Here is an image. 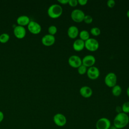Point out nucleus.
Returning <instances> with one entry per match:
<instances>
[{"label": "nucleus", "instance_id": "obj_1", "mask_svg": "<svg viewBox=\"0 0 129 129\" xmlns=\"http://www.w3.org/2000/svg\"><path fill=\"white\" fill-rule=\"evenodd\" d=\"M129 123V116L123 112L117 113L113 120V125L117 129H122L126 127Z\"/></svg>", "mask_w": 129, "mask_h": 129}, {"label": "nucleus", "instance_id": "obj_2", "mask_svg": "<svg viewBox=\"0 0 129 129\" xmlns=\"http://www.w3.org/2000/svg\"><path fill=\"white\" fill-rule=\"evenodd\" d=\"M62 12L63 10L60 5L58 4H53L48 8L47 14L50 18L56 19L62 15Z\"/></svg>", "mask_w": 129, "mask_h": 129}, {"label": "nucleus", "instance_id": "obj_3", "mask_svg": "<svg viewBox=\"0 0 129 129\" xmlns=\"http://www.w3.org/2000/svg\"><path fill=\"white\" fill-rule=\"evenodd\" d=\"M99 47L98 41L95 38H90L85 41V47L90 51H95Z\"/></svg>", "mask_w": 129, "mask_h": 129}, {"label": "nucleus", "instance_id": "obj_4", "mask_svg": "<svg viewBox=\"0 0 129 129\" xmlns=\"http://www.w3.org/2000/svg\"><path fill=\"white\" fill-rule=\"evenodd\" d=\"M85 16L84 12L80 9L74 10L71 14V17L72 20L76 23H81L83 21Z\"/></svg>", "mask_w": 129, "mask_h": 129}, {"label": "nucleus", "instance_id": "obj_5", "mask_svg": "<svg viewBox=\"0 0 129 129\" xmlns=\"http://www.w3.org/2000/svg\"><path fill=\"white\" fill-rule=\"evenodd\" d=\"M104 83L107 87L109 88H112L113 87L116 85V75L114 73L112 72H110L108 73L105 77Z\"/></svg>", "mask_w": 129, "mask_h": 129}, {"label": "nucleus", "instance_id": "obj_6", "mask_svg": "<svg viewBox=\"0 0 129 129\" xmlns=\"http://www.w3.org/2000/svg\"><path fill=\"white\" fill-rule=\"evenodd\" d=\"M111 125L110 120L106 117H101L97 120L95 126L96 129H109Z\"/></svg>", "mask_w": 129, "mask_h": 129}, {"label": "nucleus", "instance_id": "obj_7", "mask_svg": "<svg viewBox=\"0 0 129 129\" xmlns=\"http://www.w3.org/2000/svg\"><path fill=\"white\" fill-rule=\"evenodd\" d=\"M53 121L56 125L59 127H62L66 124L67 119L64 115L60 113H57L53 116Z\"/></svg>", "mask_w": 129, "mask_h": 129}, {"label": "nucleus", "instance_id": "obj_8", "mask_svg": "<svg viewBox=\"0 0 129 129\" xmlns=\"http://www.w3.org/2000/svg\"><path fill=\"white\" fill-rule=\"evenodd\" d=\"M68 63L71 67L78 69L82 64V59L78 55H73L69 57L68 59Z\"/></svg>", "mask_w": 129, "mask_h": 129}, {"label": "nucleus", "instance_id": "obj_9", "mask_svg": "<svg viewBox=\"0 0 129 129\" xmlns=\"http://www.w3.org/2000/svg\"><path fill=\"white\" fill-rule=\"evenodd\" d=\"M27 27L30 32L33 34H38L41 31L40 25L34 21H30V23L27 25Z\"/></svg>", "mask_w": 129, "mask_h": 129}, {"label": "nucleus", "instance_id": "obj_10", "mask_svg": "<svg viewBox=\"0 0 129 129\" xmlns=\"http://www.w3.org/2000/svg\"><path fill=\"white\" fill-rule=\"evenodd\" d=\"M86 73L88 77L91 80H96L100 76V71L98 68L95 66L89 68Z\"/></svg>", "mask_w": 129, "mask_h": 129}, {"label": "nucleus", "instance_id": "obj_11", "mask_svg": "<svg viewBox=\"0 0 129 129\" xmlns=\"http://www.w3.org/2000/svg\"><path fill=\"white\" fill-rule=\"evenodd\" d=\"M55 41L54 36L50 34H46L44 35L41 39V42L43 45L46 46H50L54 44Z\"/></svg>", "mask_w": 129, "mask_h": 129}, {"label": "nucleus", "instance_id": "obj_12", "mask_svg": "<svg viewBox=\"0 0 129 129\" xmlns=\"http://www.w3.org/2000/svg\"><path fill=\"white\" fill-rule=\"evenodd\" d=\"M82 61L83 65L87 68H90L94 66V64L96 62V59L93 55L89 54L85 56L82 59Z\"/></svg>", "mask_w": 129, "mask_h": 129}, {"label": "nucleus", "instance_id": "obj_13", "mask_svg": "<svg viewBox=\"0 0 129 129\" xmlns=\"http://www.w3.org/2000/svg\"><path fill=\"white\" fill-rule=\"evenodd\" d=\"M14 34L16 38L23 39L26 35V30L24 27L18 25L14 28Z\"/></svg>", "mask_w": 129, "mask_h": 129}, {"label": "nucleus", "instance_id": "obj_14", "mask_svg": "<svg viewBox=\"0 0 129 129\" xmlns=\"http://www.w3.org/2000/svg\"><path fill=\"white\" fill-rule=\"evenodd\" d=\"M80 94L84 98H88L91 97L93 94V91L92 89L87 86H84L80 89Z\"/></svg>", "mask_w": 129, "mask_h": 129}, {"label": "nucleus", "instance_id": "obj_15", "mask_svg": "<svg viewBox=\"0 0 129 129\" xmlns=\"http://www.w3.org/2000/svg\"><path fill=\"white\" fill-rule=\"evenodd\" d=\"M79 29L76 26H71L69 27L67 31V34L69 38L75 39L77 38L79 34Z\"/></svg>", "mask_w": 129, "mask_h": 129}, {"label": "nucleus", "instance_id": "obj_16", "mask_svg": "<svg viewBox=\"0 0 129 129\" xmlns=\"http://www.w3.org/2000/svg\"><path fill=\"white\" fill-rule=\"evenodd\" d=\"M73 48L76 51H81L85 48V41L80 39H78L73 42Z\"/></svg>", "mask_w": 129, "mask_h": 129}, {"label": "nucleus", "instance_id": "obj_17", "mask_svg": "<svg viewBox=\"0 0 129 129\" xmlns=\"http://www.w3.org/2000/svg\"><path fill=\"white\" fill-rule=\"evenodd\" d=\"M30 22L29 17L26 15H22L18 17L17 19V23L19 26H25L28 25Z\"/></svg>", "mask_w": 129, "mask_h": 129}, {"label": "nucleus", "instance_id": "obj_18", "mask_svg": "<svg viewBox=\"0 0 129 129\" xmlns=\"http://www.w3.org/2000/svg\"><path fill=\"white\" fill-rule=\"evenodd\" d=\"M111 92L113 96L115 97H118L121 94L122 92V89L120 86L116 85L112 88Z\"/></svg>", "mask_w": 129, "mask_h": 129}, {"label": "nucleus", "instance_id": "obj_19", "mask_svg": "<svg viewBox=\"0 0 129 129\" xmlns=\"http://www.w3.org/2000/svg\"><path fill=\"white\" fill-rule=\"evenodd\" d=\"M79 36L80 37V39L84 41H86L89 38H90V34L89 33L85 30H82L79 32Z\"/></svg>", "mask_w": 129, "mask_h": 129}, {"label": "nucleus", "instance_id": "obj_20", "mask_svg": "<svg viewBox=\"0 0 129 129\" xmlns=\"http://www.w3.org/2000/svg\"><path fill=\"white\" fill-rule=\"evenodd\" d=\"M10 39V35L6 33H2L0 35V42L5 43L7 42Z\"/></svg>", "mask_w": 129, "mask_h": 129}, {"label": "nucleus", "instance_id": "obj_21", "mask_svg": "<svg viewBox=\"0 0 129 129\" xmlns=\"http://www.w3.org/2000/svg\"><path fill=\"white\" fill-rule=\"evenodd\" d=\"M90 33L91 35L94 36H99L101 33L100 29L97 27H93L90 30Z\"/></svg>", "mask_w": 129, "mask_h": 129}, {"label": "nucleus", "instance_id": "obj_22", "mask_svg": "<svg viewBox=\"0 0 129 129\" xmlns=\"http://www.w3.org/2000/svg\"><path fill=\"white\" fill-rule=\"evenodd\" d=\"M121 109L122 112L126 114L129 113V101L124 102L121 106Z\"/></svg>", "mask_w": 129, "mask_h": 129}, {"label": "nucleus", "instance_id": "obj_23", "mask_svg": "<svg viewBox=\"0 0 129 129\" xmlns=\"http://www.w3.org/2000/svg\"><path fill=\"white\" fill-rule=\"evenodd\" d=\"M57 31V29L56 27L54 25H51L48 28V32L49 33V34H50L51 35H54Z\"/></svg>", "mask_w": 129, "mask_h": 129}, {"label": "nucleus", "instance_id": "obj_24", "mask_svg": "<svg viewBox=\"0 0 129 129\" xmlns=\"http://www.w3.org/2000/svg\"><path fill=\"white\" fill-rule=\"evenodd\" d=\"M87 69H88L86 67L82 64L78 68V72L80 75H83L87 73Z\"/></svg>", "mask_w": 129, "mask_h": 129}, {"label": "nucleus", "instance_id": "obj_25", "mask_svg": "<svg viewBox=\"0 0 129 129\" xmlns=\"http://www.w3.org/2000/svg\"><path fill=\"white\" fill-rule=\"evenodd\" d=\"M83 21L87 24H90L93 22V18L90 15H85Z\"/></svg>", "mask_w": 129, "mask_h": 129}, {"label": "nucleus", "instance_id": "obj_26", "mask_svg": "<svg viewBox=\"0 0 129 129\" xmlns=\"http://www.w3.org/2000/svg\"><path fill=\"white\" fill-rule=\"evenodd\" d=\"M68 4L72 7H75L78 5V2L77 0H69Z\"/></svg>", "mask_w": 129, "mask_h": 129}, {"label": "nucleus", "instance_id": "obj_27", "mask_svg": "<svg viewBox=\"0 0 129 129\" xmlns=\"http://www.w3.org/2000/svg\"><path fill=\"white\" fill-rule=\"evenodd\" d=\"M115 5V2L114 0H108L107 2V6L109 8H113Z\"/></svg>", "mask_w": 129, "mask_h": 129}, {"label": "nucleus", "instance_id": "obj_28", "mask_svg": "<svg viewBox=\"0 0 129 129\" xmlns=\"http://www.w3.org/2000/svg\"><path fill=\"white\" fill-rule=\"evenodd\" d=\"M78 4H79L80 5H81L82 6H85L87 4L88 1H87V0H78Z\"/></svg>", "mask_w": 129, "mask_h": 129}, {"label": "nucleus", "instance_id": "obj_29", "mask_svg": "<svg viewBox=\"0 0 129 129\" xmlns=\"http://www.w3.org/2000/svg\"><path fill=\"white\" fill-rule=\"evenodd\" d=\"M57 2L62 5H66L68 4L69 0H58Z\"/></svg>", "mask_w": 129, "mask_h": 129}, {"label": "nucleus", "instance_id": "obj_30", "mask_svg": "<svg viewBox=\"0 0 129 129\" xmlns=\"http://www.w3.org/2000/svg\"><path fill=\"white\" fill-rule=\"evenodd\" d=\"M115 111L117 113L122 112V109H121V106H117L115 108Z\"/></svg>", "mask_w": 129, "mask_h": 129}, {"label": "nucleus", "instance_id": "obj_31", "mask_svg": "<svg viewBox=\"0 0 129 129\" xmlns=\"http://www.w3.org/2000/svg\"><path fill=\"white\" fill-rule=\"evenodd\" d=\"M4 114L2 111H0V123L4 120Z\"/></svg>", "mask_w": 129, "mask_h": 129}, {"label": "nucleus", "instance_id": "obj_32", "mask_svg": "<svg viewBox=\"0 0 129 129\" xmlns=\"http://www.w3.org/2000/svg\"><path fill=\"white\" fill-rule=\"evenodd\" d=\"M109 129H117V128L115 126H114L113 125H111Z\"/></svg>", "mask_w": 129, "mask_h": 129}, {"label": "nucleus", "instance_id": "obj_33", "mask_svg": "<svg viewBox=\"0 0 129 129\" xmlns=\"http://www.w3.org/2000/svg\"><path fill=\"white\" fill-rule=\"evenodd\" d=\"M126 94H127V96L129 97V87L126 89Z\"/></svg>", "mask_w": 129, "mask_h": 129}, {"label": "nucleus", "instance_id": "obj_34", "mask_svg": "<svg viewBox=\"0 0 129 129\" xmlns=\"http://www.w3.org/2000/svg\"><path fill=\"white\" fill-rule=\"evenodd\" d=\"M126 16L128 18H129V10L126 12Z\"/></svg>", "mask_w": 129, "mask_h": 129}]
</instances>
